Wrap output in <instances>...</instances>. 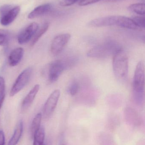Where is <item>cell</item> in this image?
<instances>
[{"mask_svg": "<svg viewBox=\"0 0 145 145\" xmlns=\"http://www.w3.org/2000/svg\"><path fill=\"white\" fill-rule=\"evenodd\" d=\"M145 76L144 63L141 61L136 66L133 81L134 99L139 105H142L144 101Z\"/></svg>", "mask_w": 145, "mask_h": 145, "instance_id": "cell-1", "label": "cell"}, {"mask_svg": "<svg viewBox=\"0 0 145 145\" xmlns=\"http://www.w3.org/2000/svg\"><path fill=\"white\" fill-rule=\"evenodd\" d=\"M113 69L117 80L123 82L127 79L128 74L129 60L127 55L122 49L113 56Z\"/></svg>", "mask_w": 145, "mask_h": 145, "instance_id": "cell-2", "label": "cell"}, {"mask_svg": "<svg viewBox=\"0 0 145 145\" xmlns=\"http://www.w3.org/2000/svg\"><path fill=\"white\" fill-rule=\"evenodd\" d=\"M121 49V46L117 42L109 41L93 48L88 52L87 55L93 58H104L114 56Z\"/></svg>", "mask_w": 145, "mask_h": 145, "instance_id": "cell-3", "label": "cell"}, {"mask_svg": "<svg viewBox=\"0 0 145 145\" xmlns=\"http://www.w3.org/2000/svg\"><path fill=\"white\" fill-rule=\"evenodd\" d=\"M70 61L58 59L52 62L49 67L48 78L49 82L53 83L58 79L64 71L70 66Z\"/></svg>", "mask_w": 145, "mask_h": 145, "instance_id": "cell-4", "label": "cell"}, {"mask_svg": "<svg viewBox=\"0 0 145 145\" xmlns=\"http://www.w3.org/2000/svg\"><path fill=\"white\" fill-rule=\"evenodd\" d=\"M20 11L19 6L6 5L0 8V23L6 26L11 24L16 18Z\"/></svg>", "mask_w": 145, "mask_h": 145, "instance_id": "cell-5", "label": "cell"}, {"mask_svg": "<svg viewBox=\"0 0 145 145\" xmlns=\"http://www.w3.org/2000/svg\"><path fill=\"white\" fill-rule=\"evenodd\" d=\"M32 73V69L31 67L25 69L20 72L11 88L9 94L10 96H14L25 87L30 80Z\"/></svg>", "mask_w": 145, "mask_h": 145, "instance_id": "cell-6", "label": "cell"}, {"mask_svg": "<svg viewBox=\"0 0 145 145\" xmlns=\"http://www.w3.org/2000/svg\"><path fill=\"white\" fill-rule=\"evenodd\" d=\"M60 95V91L57 89L54 90L49 95L43 106V116L44 119H48L52 116L57 106Z\"/></svg>", "mask_w": 145, "mask_h": 145, "instance_id": "cell-7", "label": "cell"}, {"mask_svg": "<svg viewBox=\"0 0 145 145\" xmlns=\"http://www.w3.org/2000/svg\"><path fill=\"white\" fill-rule=\"evenodd\" d=\"M71 35L68 33L60 34L54 38L51 46V52L54 56L58 55L64 50L70 40Z\"/></svg>", "mask_w": 145, "mask_h": 145, "instance_id": "cell-8", "label": "cell"}, {"mask_svg": "<svg viewBox=\"0 0 145 145\" xmlns=\"http://www.w3.org/2000/svg\"><path fill=\"white\" fill-rule=\"evenodd\" d=\"M118 22V16H106L93 20L88 23V25L92 27L117 26Z\"/></svg>", "mask_w": 145, "mask_h": 145, "instance_id": "cell-9", "label": "cell"}, {"mask_svg": "<svg viewBox=\"0 0 145 145\" xmlns=\"http://www.w3.org/2000/svg\"><path fill=\"white\" fill-rule=\"evenodd\" d=\"M38 29V25L36 23L30 24L20 33L18 37V42L20 44L27 43L34 37Z\"/></svg>", "mask_w": 145, "mask_h": 145, "instance_id": "cell-10", "label": "cell"}, {"mask_svg": "<svg viewBox=\"0 0 145 145\" xmlns=\"http://www.w3.org/2000/svg\"><path fill=\"white\" fill-rule=\"evenodd\" d=\"M40 89V85L37 84L31 89L26 95L21 105V110L23 112L26 111L30 106Z\"/></svg>", "mask_w": 145, "mask_h": 145, "instance_id": "cell-11", "label": "cell"}, {"mask_svg": "<svg viewBox=\"0 0 145 145\" xmlns=\"http://www.w3.org/2000/svg\"><path fill=\"white\" fill-rule=\"evenodd\" d=\"M24 50L22 48H15L11 52L9 57V63L12 67L18 65L23 58Z\"/></svg>", "mask_w": 145, "mask_h": 145, "instance_id": "cell-12", "label": "cell"}, {"mask_svg": "<svg viewBox=\"0 0 145 145\" xmlns=\"http://www.w3.org/2000/svg\"><path fill=\"white\" fill-rule=\"evenodd\" d=\"M52 6L50 4H45L38 6L31 11L29 15V19L35 18L48 13L51 10Z\"/></svg>", "mask_w": 145, "mask_h": 145, "instance_id": "cell-13", "label": "cell"}, {"mask_svg": "<svg viewBox=\"0 0 145 145\" xmlns=\"http://www.w3.org/2000/svg\"><path fill=\"white\" fill-rule=\"evenodd\" d=\"M23 129V122L22 121H20L15 127L12 137L9 141L8 145H16L18 144L22 136Z\"/></svg>", "mask_w": 145, "mask_h": 145, "instance_id": "cell-14", "label": "cell"}, {"mask_svg": "<svg viewBox=\"0 0 145 145\" xmlns=\"http://www.w3.org/2000/svg\"><path fill=\"white\" fill-rule=\"evenodd\" d=\"M33 145H45V131L43 127L40 128L35 133L33 136Z\"/></svg>", "mask_w": 145, "mask_h": 145, "instance_id": "cell-15", "label": "cell"}, {"mask_svg": "<svg viewBox=\"0 0 145 145\" xmlns=\"http://www.w3.org/2000/svg\"><path fill=\"white\" fill-rule=\"evenodd\" d=\"M41 119L42 114L41 113H38L35 116L32 120L31 126V134L32 138L35 133L41 127Z\"/></svg>", "mask_w": 145, "mask_h": 145, "instance_id": "cell-16", "label": "cell"}, {"mask_svg": "<svg viewBox=\"0 0 145 145\" xmlns=\"http://www.w3.org/2000/svg\"><path fill=\"white\" fill-rule=\"evenodd\" d=\"M49 24L48 23H45L43 25L40 29L37 31L35 35L33 37V40L31 43V46H33L37 43L38 40L42 36L43 34L46 33L49 27Z\"/></svg>", "mask_w": 145, "mask_h": 145, "instance_id": "cell-17", "label": "cell"}, {"mask_svg": "<svg viewBox=\"0 0 145 145\" xmlns=\"http://www.w3.org/2000/svg\"><path fill=\"white\" fill-rule=\"evenodd\" d=\"M145 7L144 3H134L129 6L128 9L133 12L142 15L145 14Z\"/></svg>", "mask_w": 145, "mask_h": 145, "instance_id": "cell-18", "label": "cell"}, {"mask_svg": "<svg viewBox=\"0 0 145 145\" xmlns=\"http://www.w3.org/2000/svg\"><path fill=\"white\" fill-rule=\"evenodd\" d=\"M10 35L7 31L0 29V46L6 45L9 40Z\"/></svg>", "mask_w": 145, "mask_h": 145, "instance_id": "cell-19", "label": "cell"}, {"mask_svg": "<svg viewBox=\"0 0 145 145\" xmlns=\"http://www.w3.org/2000/svg\"><path fill=\"white\" fill-rule=\"evenodd\" d=\"M80 89L79 83L76 82H73L70 84L68 89L69 93L72 96H75L78 93Z\"/></svg>", "mask_w": 145, "mask_h": 145, "instance_id": "cell-20", "label": "cell"}, {"mask_svg": "<svg viewBox=\"0 0 145 145\" xmlns=\"http://www.w3.org/2000/svg\"><path fill=\"white\" fill-rule=\"evenodd\" d=\"M133 21L136 24V25L140 29L145 27V18L140 16H135L133 19Z\"/></svg>", "mask_w": 145, "mask_h": 145, "instance_id": "cell-21", "label": "cell"}, {"mask_svg": "<svg viewBox=\"0 0 145 145\" xmlns=\"http://www.w3.org/2000/svg\"><path fill=\"white\" fill-rule=\"evenodd\" d=\"M5 80L3 77L0 76V98L5 95Z\"/></svg>", "mask_w": 145, "mask_h": 145, "instance_id": "cell-22", "label": "cell"}, {"mask_svg": "<svg viewBox=\"0 0 145 145\" xmlns=\"http://www.w3.org/2000/svg\"><path fill=\"white\" fill-rule=\"evenodd\" d=\"M101 0H81L79 2V5L81 6H85L98 2Z\"/></svg>", "mask_w": 145, "mask_h": 145, "instance_id": "cell-23", "label": "cell"}, {"mask_svg": "<svg viewBox=\"0 0 145 145\" xmlns=\"http://www.w3.org/2000/svg\"><path fill=\"white\" fill-rule=\"evenodd\" d=\"M78 0H62L60 2V5L64 7L71 6L76 2Z\"/></svg>", "mask_w": 145, "mask_h": 145, "instance_id": "cell-24", "label": "cell"}, {"mask_svg": "<svg viewBox=\"0 0 145 145\" xmlns=\"http://www.w3.org/2000/svg\"><path fill=\"white\" fill-rule=\"evenodd\" d=\"M5 137L4 132L2 130L0 131V145H5Z\"/></svg>", "mask_w": 145, "mask_h": 145, "instance_id": "cell-25", "label": "cell"}, {"mask_svg": "<svg viewBox=\"0 0 145 145\" xmlns=\"http://www.w3.org/2000/svg\"><path fill=\"white\" fill-rule=\"evenodd\" d=\"M5 95H4L3 96H2V97L0 98V110H1L2 106L3 104V101H4V99H5Z\"/></svg>", "mask_w": 145, "mask_h": 145, "instance_id": "cell-26", "label": "cell"}, {"mask_svg": "<svg viewBox=\"0 0 145 145\" xmlns=\"http://www.w3.org/2000/svg\"></svg>", "mask_w": 145, "mask_h": 145, "instance_id": "cell-27", "label": "cell"}]
</instances>
